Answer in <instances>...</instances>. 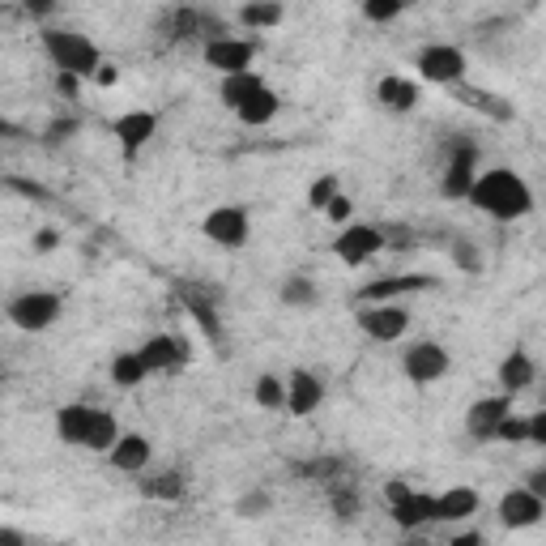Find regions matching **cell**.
<instances>
[{"mask_svg": "<svg viewBox=\"0 0 546 546\" xmlns=\"http://www.w3.org/2000/svg\"><path fill=\"white\" fill-rule=\"evenodd\" d=\"M355 325L363 329V337L372 342H401L410 333V312L397 308V303H372V308H359L355 312Z\"/></svg>", "mask_w": 546, "mask_h": 546, "instance_id": "obj_9", "label": "cell"}, {"mask_svg": "<svg viewBox=\"0 0 546 546\" xmlns=\"http://www.w3.org/2000/svg\"><path fill=\"white\" fill-rule=\"evenodd\" d=\"M495 376H500V393L517 401L525 389H534L538 367H534V359H529V350H512V355H504V363H500V372H495Z\"/></svg>", "mask_w": 546, "mask_h": 546, "instance_id": "obj_20", "label": "cell"}, {"mask_svg": "<svg viewBox=\"0 0 546 546\" xmlns=\"http://www.w3.org/2000/svg\"><path fill=\"white\" fill-rule=\"evenodd\" d=\"M448 256H453V265L461 273H483V252H478L470 239H453V244H448Z\"/></svg>", "mask_w": 546, "mask_h": 546, "instance_id": "obj_34", "label": "cell"}, {"mask_svg": "<svg viewBox=\"0 0 546 546\" xmlns=\"http://www.w3.org/2000/svg\"><path fill=\"white\" fill-rule=\"evenodd\" d=\"M478 491L474 487H448L444 495H431V521H440V525H461V521H470L474 512H478Z\"/></svg>", "mask_w": 546, "mask_h": 546, "instance_id": "obj_19", "label": "cell"}, {"mask_svg": "<svg viewBox=\"0 0 546 546\" xmlns=\"http://www.w3.org/2000/svg\"><path fill=\"white\" fill-rule=\"evenodd\" d=\"M252 401H256L261 410H282V406H286V380L273 376V372L256 376V384H252Z\"/></svg>", "mask_w": 546, "mask_h": 546, "instance_id": "obj_31", "label": "cell"}, {"mask_svg": "<svg viewBox=\"0 0 546 546\" xmlns=\"http://www.w3.org/2000/svg\"><path fill=\"white\" fill-rule=\"evenodd\" d=\"M107 461H111V470H120V474H146L154 461V444H150V436H141V431H120V440L111 444Z\"/></svg>", "mask_w": 546, "mask_h": 546, "instance_id": "obj_15", "label": "cell"}, {"mask_svg": "<svg viewBox=\"0 0 546 546\" xmlns=\"http://www.w3.org/2000/svg\"><path fill=\"white\" fill-rule=\"evenodd\" d=\"M525 444H546V410H534V414H529V419H525Z\"/></svg>", "mask_w": 546, "mask_h": 546, "instance_id": "obj_41", "label": "cell"}, {"mask_svg": "<svg viewBox=\"0 0 546 546\" xmlns=\"http://www.w3.org/2000/svg\"><path fill=\"white\" fill-rule=\"evenodd\" d=\"M414 487H410V478H389V483H384V504H401V500H406V495H410Z\"/></svg>", "mask_w": 546, "mask_h": 546, "instance_id": "obj_42", "label": "cell"}, {"mask_svg": "<svg viewBox=\"0 0 546 546\" xmlns=\"http://www.w3.org/2000/svg\"><path fill=\"white\" fill-rule=\"evenodd\" d=\"M350 214H355V201H350L346 192H337V197L329 201L325 218H329V222H337V227H350Z\"/></svg>", "mask_w": 546, "mask_h": 546, "instance_id": "obj_39", "label": "cell"}, {"mask_svg": "<svg viewBox=\"0 0 546 546\" xmlns=\"http://www.w3.org/2000/svg\"><path fill=\"white\" fill-rule=\"evenodd\" d=\"M448 367H453V355H448L440 342H414L406 350V359H401V372L410 376V384H419V389L440 384L448 376Z\"/></svg>", "mask_w": 546, "mask_h": 546, "instance_id": "obj_10", "label": "cell"}, {"mask_svg": "<svg viewBox=\"0 0 546 546\" xmlns=\"http://www.w3.org/2000/svg\"><path fill=\"white\" fill-rule=\"evenodd\" d=\"M265 90V77L256 73V69H248V73H231V77H222L218 82V99H222V107H231V111H239L244 107L252 94H261Z\"/></svg>", "mask_w": 546, "mask_h": 546, "instance_id": "obj_23", "label": "cell"}, {"mask_svg": "<svg viewBox=\"0 0 546 546\" xmlns=\"http://www.w3.org/2000/svg\"><path fill=\"white\" fill-rule=\"evenodd\" d=\"M69 133H77V120H56L52 128H47V141H64Z\"/></svg>", "mask_w": 546, "mask_h": 546, "instance_id": "obj_47", "label": "cell"}, {"mask_svg": "<svg viewBox=\"0 0 546 546\" xmlns=\"http://www.w3.org/2000/svg\"><path fill=\"white\" fill-rule=\"evenodd\" d=\"M64 312V299L56 291H22V295H13L9 299V325L13 329H22V333H43V329H52L56 320Z\"/></svg>", "mask_w": 546, "mask_h": 546, "instance_id": "obj_3", "label": "cell"}, {"mask_svg": "<svg viewBox=\"0 0 546 546\" xmlns=\"http://www.w3.org/2000/svg\"><path fill=\"white\" fill-rule=\"evenodd\" d=\"M401 546H436V542H427V538H419V534H410V538L401 542Z\"/></svg>", "mask_w": 546, "mask_h": 546, "instance_id": "obj_50", "label": "cell"}, {"mask_svg": "<svg viewBox=\"0 0 546 546\" xmlns=\"http://www.w3.org/2000/svg\"><path fill=\"white\" fill-rule=\"evenodd\" d=\"M342 192V180H337L333 171H325V175H316L312 180V188H308V210H316V214H325L329 210V201Z\"/></svg>", "mask_w": 546, "mask_h": 546, "instance_id": "obj_32", "label": "cell"}, {"mask_svg": "<svg viewBox=\"0 0 546 546\" xmlns=\"http://www.w3.org/2000/svg\"><path fill=\"white\" fill-rule=\"evenodd\" d=\"M478 180V146L474 141H453L448 150V163H444V180H440V192L448 201H465L470 188Z\"/></svg>", "mask_w": 546, "mask_h": 546, "instance_id": "obj_6", "label": "cell"}, {"mask_svg": "<svg viewBox=\"0 0 546 546\" xmlns=\"http://www.w3.org/2000/svg\"><path fill=\"white\" fill-rule=\"evenodd\" d=\"M184 308L192 312V320H197V325L205 329V337H210V342L218 346L222 342V320H218V308L205 295H192V291H184Z\"/></svg>", "mask_w": 546, "mask_h": 546, "instance_id": "obj_30", "label": "cell"}, {"mask_svg": "<svg viewBox=\"0 0 546 546\" xmlns=\"http://www.w3.org/2000/svg\"><path fill=\"white\" fill-rule=\"evenodd\" d=\"M77 90H82V77L56 73V94H64V99H77Z\"/></svg>", "mask_w": 546, "mask_h": 546, "instance_id": "obj_44", "label": "cell"}, {"mask_svg": "<svg viewBox=\"0 0 546 546\" xmlns=\"http://www.w3.org/2000/svg\"><path fill=\"white\" fill-rule=\"evenodd\" d=\"M436 278H427V273H397V278H372L363 282L355 291V303L359 308H372V303H393L401 295H414V291H436Z\"/></svg>", "mask_w": 546, "mask_h": 546, "instance_id": "obj_11", "label": "cell"}, {"mask_svg": "<svg viewBox=\"0 0 546 546\" xmlns=\"http://www.w3.org/2000/svg\"><path fill=\"white\" fill-rule=\"evenodd\" d=\"M137 355L146 363V372H175V367L188 363V342L184 337H171V333H154Z\"/></svg>", "mask_w": 546, "mask_h": 546, "instance_id": "obj_18", "label": "cell"}, {"mask_svg": "<svg viewBox=\"0 0 546 546\" xmlns=\"http://www.w3.org/2000/svg\"><path fill=\"white\" fill-rule=\"evenodd\" d=\"M60 248V231L56 227H39L35 231V252H56Z\"/></svg>", "mask_w": 546, "mask_h": 546, "instance_id": "obj_43", "label": "cell"}, {"mask_svg": "<svg viewBox=\"0 0 546 546\" xmlns=\"http://www.w3.org/2000/svg\"><path fill=\"white\" fill-rule=\"evenodd\" d=\"M380 252H384V231L380 227H367V222H350V227H342V235L333 239V256L342 265H350V269L367 265Z\"/></svg>", "mask_w": 546, "mask_h": 546, "instance_id": "obj_7", "label": "cell"}, {"mask_svg": "<svg viewBox=\"0 0 546 546\" xmlns=\"http://www.w3.org/2000/svg\"><path fill=\"white\" fill-rule=\"evenodd\" d=\"M235 512H239V517H244V521H261L265 512H273V495H269L265 487L244 491V495H239V500H235Z\"/></svg>", "mask_w": 546, "mask_h": 546, "instance_id": "obj_33", "label": "cell"}, {"mask_svg": "<svg viewBox=\"0 0 546 546\" xmlns=\"http://www.w3.org/2000/svg\"><path fill=\"white\" fill-rule=\"evenodd\" d=\"M470 205H478L487 218L495 222H517L525 214H534V188H529L517 171L508 167H491L474 180L470 197H465Z\"/></svg>", "mask_w": 546, "mask_h": 546, "instance_id": "obj_1", "label": "cell"}, {"mask_svg": "<svg viewBox=\"0 0 546 546\" xmlns=\"http://www.w3.org/2000/svg\"><path fill=\"white\" fill-rule=\"evenodd\" d=\"M376 103L384 111H393V116H410V111L423 103V86L414 82V77L389 73V77H380L376 82Z\"/></svg>", "mask_w": 546, "mask_h": 546, "instance_id": "obj_17", "label": "cell"}, {"mask_svg": "<svg viewBox=\"0 0 546 546\" xmlns=\"http://www.w3.org/2000/svg\"><path fill=\"white\" fill-rule=\"evenodd\" d=\"M5 188L22 192V197H30V201H52V192H47L43 184H35V180H18V175H9V180H5Z\"/></svg>", "mask_w": 546, "mask_h": 546, "instance_id": "obj_40", "label": "cell"}, {"mask_svg": "<svg viewBox=\"0 0 546 546\" xmlns=\"http://www.w3.org/2000/svg\"><path fill=\"white\" fill-rule=\"evenodd\" d=\"M64 546H69V542H64Z\"/></svg>", "mask_w": 546, "mask_h": 546, "instance_id": "obj_52", "label": "cell"}, {"mask_svg": "<svg viewBox=\"0 0 546 546\" xmlns=\"http://www.w3.org/2000/svg\"><path fill=\"white\" fill-rule=\"evenodd\" d=\"M141 495H146V500H158V504H180L188 495V478L180 470H163L154 478H141Z\"/></svg>", "mask_w": 546, "mask_h": 546, "instance_id": "obj_25", "label": "cell"}, {"mask_svg": "<svg viewBox=\"0 0 546 546\" xmlns=\"http://www.w3.org/2000/svg\"><path fill=\"white\" fill-rule=\"evenodd\" d=\"M43 52L56 64V73H73V77H94L103 64V52L94 47L90 35L64 26H43Z\"/></svg>", "mask_w": 546, "mask_h": 546, "instance_id": "obj_2", "label": "cell"}, {"mask_svg": "<svg viewBox=\"0 0 546 546\" xmlns=\"http://www.w3.org/2000/svg\"><path fill=\"white\" fill-rule=\"evenodd\" d=\"M414 69H419V77L431 86H461L470 60H465V52L453 43H427L423 52L414 56Z\"/></svg>", "mask_w": 546, "mask_h": 546, "instance_id": "obj_4", "label": "cell"}, {"mask_svg": "<svg viewBox=\"0 0 546 546\" xmlns=\"http://www.w3.org/2000/svg\"><path fill=\"white\" fill-rule=\"evenodd\" d=\"M512 414V397L495 393V397H478L470 410H465V431L483 444V440H495V427H500L504 419Z\"/></svg>", "mask_w": 546, "mask_h": 546, "instance_id": "obj_16", "label": "cell"}, {"mask_svg": "<svg viewBox=\"0 0 546 546\" xmlns=\"http://www.w3.org/2000/svg\"><path fill=\"white\" fill-rule=\"evenodd\" d=\"M90 414H94V406H86V401H69V406H60L56 410V436H60V444L82 448L86 444V431H90Z\"/></svg>", "mask_w": 546, "mask_h": 546, "instance_id": "obj_21", "label": "cell"}, {"mask_svg": "<svg viewBox=\"0 0 546 546\" xmlns=\"http://www.w3.org/2000/svg\"><path fill=\"white\" fill-rule=\"evenodd\" d=\"M256 39H244V35H218V39H205V64L218 69L222 77L231 73H248L252 60H256Z\"/></svg>", "mask_w": 546, "mask_h": 546, "instance_id": "obj_8", "label": "cell"}, {"mask_svg": "<svg viewBox=\"0 0 546 546\" xmlns=\"http://www.w3.org/2000/svg\"><path fill=\"white\" fill-rule=\"evenodd\" d=\"M286 22V5L278 0H252V5H239V26L244 30H273Z\"/></svg>", "mask_w": 546, "mask_h": 546, "instance_id": "obj_27", "label": "cell"}, {"mask_svg": "<svg viewBox=\"0 0 546 546\" xmlns=\"http://www.w3.org/2000/svg\"><path fill=\"white\" fill-rule=\"evenodd\" d=\"M389 517H393V525L401 529V534H419L423 525H431V495L427 491H410L406 500L389 508Z\"/></svg>", "mask_w": 546, "mask_h": 546, "instance_id": "obj_22", "label": "cell"}, {"mask_svg": "<svg viewBox=\"0 0 546 546\" xmlns=\"http://www.w3.org/2000/svg\"><path fill=\"white\" fill-rule=\"evenodd\" d=\"M158 133V116L154 111H124V116L111 120V137L120 141V154L124 158H137V150L150 146V137Z\"/></svg>", "mask_w": 546, "mask_h": 546, "instance_id": "obj_12", "label": "cell"}, {"mask_svg": "<svg viewBox=\"0 0 546 546\" xmlns=\"http://www.w3.org/2000/svg\"><path fill=\"white\" fill-rule=\"evenodd\" d=\"M525 491H534V495H542V500H546V474H542V470H534V474H529Z\"/></svg>", "mask_w": 546, "mask_h": 546, "instance_id": "obj_49", "label": "cell"}, {"mask_svg": "<svg viewBox=\"0 0 546 546\" xmlns=\"http://www.w3.org/2000/svg\"><path fill=\"white\" fill-rule=\"evenodd\" d=\"M495 440H500V444H525V419H521L517 410H512L508 419L495 427Z\"/></svg>", "mask_w": 546, "mask_h": 546, "instance_id": "obj_38", "label": "cell"}, {"mask_svg": "<svg viewBox=\"0 0 546 546\" xmlns=\"http://www.w3.org/2000/svg\"><path fill=\"white\" fill-rule=\"evenodd\" d=\"M278 111H282V99H278V90H261V94H252V99L244 103V107H239L235 111V116H239V124H244V128H265V124H273V116H278Z\"/></svg>", "mask_w": 546, "mask_h": 546, "instance_id": "obj_26", "label": "cell"}, {"mask_svg": "<svg viewBox=\"0 0 546 546\" xmlns=\"http://www.w3.org/2000/svg\"><path fill=\"white\" fill-rule=\"evenodd\" d=\"M401 13H406V5H401V0H363V18L376 22V26L397 22Z\"/></svg>", "mask_w": 546, "mask_h": 546, "instance_id": "obj_36", "label": "cell"}, {"mask_svg": "<svg viewBox=\"0 0 546 546\" xmlns=\"http://www.w3.org/2000/svg\"><path fill=\"white\" fill-rule=\"evenodd\" d=\"M495 512H500L504 529H534L546 517V500L534 491H525V487H512V491H504V500Z\"/></svg>", "mask_w": 546, "mask_h": 546, "instance_id": "obj_13", "label": "cell"}, {"mask_svg": "<svg viewBox=\"0 0 546 546\" xmlns=\"http://www.w3.org/2000/svg\"><path fill=\"white\" fill-rule=\"evenodd\" d=\"M0 18H5V9H0Z\"/></svg>", "mask_w": 546, "mask_h": 546, "instance_id": "obj_51", "label": "cell"}, {"mask_svg": "<svg viewBox=\"0 0 546 546\" xmlns=\"http://www.w3.org/2000/svg\"><path fill=\"white\" fill-rule=\"evenodd\" d=\"M201 231H205V239H210L214 248L235 252V248H244V244H248V235H252V218H248L244 205H214V210L205 214Z\"/></svg>", "mask_w": 546, "mask_h": 546, "instance_id": "obj_5", "label": "cell"}, {"mask_svg": "<svg viewBox=\"0 0 546 546\" xmlns=\"http://www.w3.org/2000/svg\"><path fill=\"white\" fill-rule=\"evenodd\" d=\"M120 440V423H116V414L111 410H94L90 414V431H86V444L90 453H111V444Z\"/></svg>", "mask_w": 546, "mask_h": 546, "instance_id": "obj_28", "label": "cell"}, {"mask_svg": "<svg viewBox=\"0 0 546 546\" xmlns=\"http://www.w3.org/2000/svg\"><path fill=\"white\" fill-rule=\"evenodd\" d=\"M90 82H94V86H116V82H120V69H116V64H107V60H103V64H99V73H94Z\"/></svg>", "mask_w": 546, "mask_h": 546, "instance_id": "obj_45", "label": "cell"}, {"mask_svg": "<svg viewBox=\"0 0 546 546\" xmlns=\"http://www.w3.org/2000/svg\"><path fill=\"white\" fill-rule=\"evenodd\" d=\"M146 376L150 372H146V363H141L137 350H124V355L111 359V384H116V389H137Z\"/></svg>", "mask_w": 546, "mask_h": 546, "instance_id": "obj_29", "label": "cell"}, {"mask_svg": "<svg viewBox=\"0 0 546 546\" xmlns=\"http://www.w3.org/2000/svg\"><path fill=\"white\" fill-rule=\"evenodd\" d=\"M333 512H337V521H355L359 517V491H355V483H337L333 487Z\"/></svg>", "mask_w": 546, "mask_h": 546, "instance_id": "obj_37", "label": "cell"}, {"mask_svg": "<svg viewBox=\"0 0 546 546\" xmlns=\"http://www.w3.org/2000/svg\"><path fill=\"white\" fill-rule=\"evenodd\" d=\"M278 299L282 308H295V312H308L320 303V286L308 278V273H286L282 286H278Z\"/></svg>", "mask_w": 546, "mask_h": 546, "instance_id": "obj_24", "label": "cell"}, {"mask_svg": "<svg viewBox=\"0 0 546 546\" xmlns=\"http://www.w3.org/2000/svg\"><path fill=\"white\" fill-rule=\"evenodd\" d=\"M444 546H487V538H483V529H465V534H457L453 542H444Z\"/></svg>", "mask_w": 546, "mask_h": 546, "instance_id": "obj_46", "label": "cell"}, {"mask_svg": "<svg viewBox=\"0 0 546 546\" xmlns=\"http://www.w3.org/2000/svg\"><path fill=\"white\" fill-rule=\"evenodd\" d=\"M465 103L478 107V111H487L491 120H512V103L495 99V94H487V90H465Z\"/></svg>", "mask_w": 546, "mask_h": 546, "instance_id": "obj_35", "label": "cell"}, {"mask_svg": "<svg viewBox=\"0 0 546 546\" xmlns=\"http://www.w3.org/2000/svg\"><path fill=\"white\" fill-rule=\"evenodd\" d=\"M0 546H26L22 529H0Z\"/></svg>", "mask_w": 546, "mask_h": 546, "instance_id": "obj_48", "label": "cell"}, {"mask_svg": "<svg viewBox=\"0 0 546 546\" xmlns=\"http://www.w3.org/2000/svg\"><path fill=\"white\" fill-rule=\"evenodd\" d=\"M320 401H325V380H320L316 372H291L286 376V414L291 419H308V414H316L320 410Z\"/></svg>", "mask_w": 546, "mask_h": 546, "instance_id": "obj_14", "label": "cell"}]
</instances>
